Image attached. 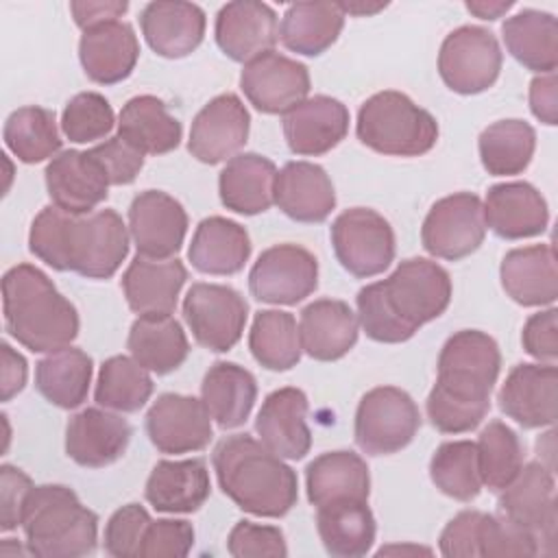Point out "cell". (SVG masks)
I'll list each match as a JSON object with an SVG mask.
<instances>
[{
  "mask_svg": "<svg viewBox=\"0 0 558 558\" xmlns=\"http://www.w3.org/2000/svg\"><path fill=\"white\" fill-rule=\"evenodd\" d=\"M246 316L248 303L231 286L198 281L183 299V318L194 340L214 353H225L238 344Z\"/></svg>",
  "mask_w": 558,
  "mask_h": 558,
  "instance_id": "cell-11",
  "label": "cell"
},
{
  "mask_svg": "<svg viewBox=\"0 0 558 558\" xmlns=\"http://www.w3.org/2000/svg\"><path fill=\"white\" fill-rule=\"evenodd\" d=\"M153 395V379L133 357L111 355L98 371L94 399L100 408L137 412Z\"/></svg>",
  "mask_w": 558,
  "mask_h": 558,
  "instance_id": "cell-46",
  "label": "cell"
},
{
  "mask_svg": "<svg viewBox=\"0 0 558 558\" xmlns=\"http://www.w3.org/2000/svg\"><path fill=\"white\" fill-rule=\"evenodd\" d=\"M105 170L111 185H129L144 168V155L126 144L120 135L105 140L87 150Z\"/></svg>",
  "mask_w": 558,
  "mask_h": 558,
  "instance_id": "cell-54",
  "label": "cell"
},
{
  "mask_svg": "<svg viewBox=\"0 0 558 558\" xmlns=\"http://www.w3.org/2000/svg\"><path fill=\"white\" fill-rule=\"evenodd\" d=\"M316 527L327 554L338 558L366 556L375 543V517L368 501L344 499L316 508Z\"/></svg>",
  "mask_w": 558,
  "mask_h": 558,
  "instance_id": "cell-39",
  "label": "cell"
},
{
  "mask_svg": "<svg viewBox=\"0 0 558 558\" xmlns=\"http://www.w3.org/2000/svg\"><path fill=\"white\" fill-rule=\"evenodd\" d=\"M22 530L28 554L37 558H81L94 554L98 545V514L63 484L31 488Z\"/></svg>",
  "mask_w": 558,
  "mask_h": 558,
  "instance_id": "cell-5",
  "label": "cell"
},
{
  "mask_svg": "<svg viewBox=\"0 0 558 558\" xmlns=\"http://www.w3.org/2000/svg\"><path fill=\"white\" fill-rule=\"evenodd\" d=\"M2 314L9 336L33 353L70 347L78 336L76 307L33 264H17L4 272Z\"/></svg>",
  "mask_w": 558,
  "mask_h": 558,
  "instance_id": "cell-4",
  "label": "cell"
},
{
  "mask_svg": "<svg viewBox=\"0 0 558 558\" xmlns=\"http://www.w3.org/2000/svg\"><path fill=\"white\" fill-rule=\"evenodd\" d=\"M240 87L257 111L288 113L310 94V72L305 63L268 50L244 63Z\"/></svg>",
  "mask_w": 558,
  "mask_h": 558,
  "instance_id": "cell-14",
  "label": "cell"
},
{
  "mask_svg": "<svg viewBox=\"0 0 558 558\" xmlns=\"http://www.w3.org/2000/svg\"><path fill=\"white\" fill-rule=\"evenodd\" d=\"M118 135L142 155H166L179 146L183 126L170 116L161 98L142 94L122 107Z\"/></svg>",
  "mask_w": 558,
  "mask_h": 558,
  "instance_id": "cell-38",
  "label": "cell"
},
{
  "mask_svg": "<svg viewBox=\"0 0 558 558\" xmlns=\"http://www.w3.org/2000/svg\"><path fill=\"white\" fill-rule=\"evenodd\" d=\"M480 517H482L480 510L458 512L440 532V538H438L440 554L449 558H480L477 554Z\"/></svg>",
  "mask_w": 558,
  "mask_h": 558,
  "instance_id": "cell-57",
  "label": "cell"
},
{
  "mask_svg": "<svg viewBox=\"0 0 558 558\" xmlns=\"http://www.w3.org/2000/svg\"><path fill=\"white\" fill-rule=\"evenodd\" d=\"M126 349L140 366L166 375L185 362L190 342L172 314H144L133 320Z\"/></svg>",
  "mask_w": 558,
  "mask_h": 558,
  "instance_id": "cell-36",
  "label": "cell"
},
{
  "mask_svg": "<svg viewBox=\"0 0 558 558\" xmlns=\"http://www.w3.org/2000/svg\"><path fill=\"white\" fill-rule=\"evenodd\" d=\"M275 163L257 153H240L227 161L218 177V194L227 209L255 216L275 203Z\"/></svg>",
  "mask_w": 558,
  "mask_h": 558,
  "instance_id": "cell-33",
  "label": "cell"
},
{
  "mask_svg": "<svg viewBox=\"0 0 558 558\" xmlns=\"http://www.w3.org/2000/svg\"><path fill=\"white\" fill-rule=\"evenodd\" d=\"M307 499L312 506H325L344 499L368 501L371 473L362 456L340 449L314 458L305 469Z\"/></svg>",
  "mask_w": 558,
  "mask_h": 558,
  "instance_id": "cell-35",
  "label": "cell"
},
{
  "mask_svg": "<svg viewBox=\"0 0 558 558\" xmlns=\"http://www.w3.org/2000/svg\"><path fill=\"white\" fill-rule=\"evenodd\" d=\"M558 371L554 364H517L499 388L501 412L525 429L556 423Z\"/></svg>",
  "mask_w": 558,
  "mask_h": 558,
  "instance_id": "cell-18",
  "label": "cell"
},
{
  "mask_svg": "<svg viewBox=\"0 0 558 558\" xmlns=\"http://www.w3.org/2000/svg\"><path fill=\"white\" fill-rule=\"evenodd\" d=\"M329 235L340 266L353 277H375L395 259V231L375 209H344L331 222Z\"/></svg>",
  "mask_w": 558,
  "mask_h": 558,
  "instance_id": "cell-9",
  "label": "cell"
},
{
  "mask_svg": "<svg viewBox=\"0 0 558 558\" xmlns=\"http://www.w3.org/2000/svg\"><path fill=\"white\" fill-rule=\"evenodd\" d=\"M486 227L504 240L541 235L549 222L543 194L527 181H508L488 187L484 203Z\"/></svg>",
  "mask_w": 558,
  "mask_h": 558,
  "instance_id": "cell-27",
  "label": "cell"
},
{
  "mask_svg": "<svg viewBox=\"0 0 558 558\" xmlns=\"http://www.w3.org/2000/svg\"><path fill=\"white\" fill-rule=\"evenodd\" d=\"M13 538H4L2 541V545H0V556H24V554H28V549H24L22 545H15V543H11Z\"/></svg>",
  "mask_w": 558,
  "mask_h": 558,
  "instance_id": "cell-63",
  "label": "cell"
},
{
  "mask_svg": "<svg viewBox=\"0 0 558 558\" xmlns=\"http://www.w3.org/2000/svg\"><path fill=\"white\" fill-rule=\"evenodd\" d=\"M554 471L543 462L521 466L517 477L501 488L499 508L504 517L534 532L541 541H554L556 532V497Z\"/></svg>",
  "mask_w": 558,
  "mask_h": 558,
  "instance_id": "cell-24",
  "label": "cell"
},
{
  "mask_svg": "<svg viewBox=\"0 0 558 558\" xmlns=\"http://www.w3.org/2000/svg\"><path fill=\"white\" fill-rule=\"evenodd\" d=\"M227 551L235 558L257 556H288L283 532L275 525H259L253 521H238L227 538Z\"/></svg>",
  "mask_w": 558,
  "mask_h": 558,
  "instance_id": "cell-53",
  "label": "cell"
},
{
  "mask_svg": "<svg viewBox=\"0 0 558 558\" xmlns=\"http://www.w3.org/2000/svg\"><path fill=\"white\" fill-rule=\"evenodd\" d=\"M355 133L364 146L379 155L418 157L436 146L438 122L410 96L384 89L362 102Z\"/></svg>",
  "mask_w": 558,
  "mask_h": 558,
  "instance_id": "cell-6",
  "label": "cell"
},
{
  "mask_svg": "<svg viewBox=\"0 0 558 558\" xmlns=\"http://www.w3.org/2000/svg\"><path fill=\"white\" fill-rule=\"evenodd\" d=\"M214 35L218 48L231 61L248 63L275 48L279 39L277 13L257 0L227 2L216 15Z\"/></svg>",
  "mask_w": 558,
  "mask_h": 558,
  "instance_id": "cell-19",
  "label": "cell"
},
{
  "mask_svg": "<svg viewBox=\"0 0 558 558\" xmlns=\"http://www.w3.org/2000/svg\"><path fill=\"white\" fill-rule=\"evenodd\" d=\"M129 233L137 255L148 259H170L183 246L187 214L174 196L161 190H146L131 201Z\"/></svg>",
  "mask_w": 558,
  "mask_h": 558,
  "instance_id": "cell-15",
  "label": "cell"
},
{
  "mask_svg": "<svg viewBox=\"0 0 558 558\" xmlns=\"http://www.w3.org/2000/svg\"><path fill=\"white\" fill-rule=\"evenodd\" d=\"M201 399L222 429H233L248 418L257 399V381L235 362H216L203 377Z\"/></svg>",
  "mask_w": 558,
  "mask_h": 558,
  "instance_id": "cell-37",
  "label": "cell"
},
{
  "mask_svg": "<svg viewBox=\"0 0 558 558\" xmlns=\"http://www.w3.org/2000/svg\"><path fill=\"white\" fill-rule=\"evenodd\" d=\"M421 427L414 399L397 386L368 390L355 410V442L368 456H390L405 449Z\"/></svg>",
  "mask_w": 558,
  "mask_h": 558,
  "instance_id": "cell-8",
  "label": "cell"
},
{
  "mask_svg": "<svg viewBox=\"0 0 558 558\" xmlns=\"http://www.w3.org/2000/svg\"><path fill=\"white\" fill-rule=\"evenodd\" d=\"M78 59L87 78L100 85H116L135 70L140 59L137 35L122 20L85 28L78 41Z\"/></svg>",
  "mask_w": 558,
  "mask_h": 558,
  "instance_id": "cell-25",
  "label": "cell"
},
{
  "mask_svg": "<svg viewBox=\"0 0 558 558\" xmlns=\"http://www.w3.org/2000/svg\"><path fill=\"white\" fill-rule=\"evenodd\" d=\"M377 283L386 307L412 336L438 318L451 301L449 272L425 257L401 262L388 279Z\"/></svg>",
  "mask_w": 558,
  "mask_h": 558,
  "instance_id": "cell-7",
  "label": "cell"
},
{
  "mask_svg": "<svg viewBox=\"0 0 558 558\" xmlns=\"http://www.w3.org/2000/svg\"><path fill=\"white\" fill-rule=\"evenodd\" d=\"M92 373L94 362L83 349L63 347L37 362L35 388L48 403L74 410L87 399Z\"/></svg>",
  "mask_w": 558,
  "mask_h": 558,
  "instance_id": "cell-42",
  "label": "cell"
},
{
  "mask_svg": "<svg viewBox=\"0 0 558 558\" xmlns=\"http://www.w3.org/2000/svg\"><path fill=\"white\" fill-rule=\"evenodd\" d=\"M0 353H2V373H0L2 401H11L26 386L28 366H26L24 355L17 353L9 342L0 344Z\"/></svg>",
  "mask_w": 558,
  "mask_h": 558,
  "instance_id": "cell-60",
  "label": "cell"
},
{
  "mask_svg": "<svg viewBox=\"0 0 558 558\" xmlns=\"http://www.w3.org/2000/svg\"><path fill=\"white\" fill-rule=\"evenodd\" d=\"M482 166L493 177L521 174L536 148V133L525 120H499L488 124L477 142Z\"/></svg>",
  "mask_w": 558,
  "mask_h": 558,
  "instance_id": "cell-43",
  "label": "cell"
},
{
  "mask_svg": "<svg viewBox=\"0 0 558 558\" xmlns=\"http://www.w3.org/2000/svg\"><path fill=\"white\" fill-rule=\"evenodd\" d=\"M318 288V259L301 244L266 248L248 272L251 294L270 305H296Z\"/></svg>",
  "mask_w": 558,
  "mask_h": 558,
  "instance_id": "cell-13",
  "label": "cell"
},
{
  "mask_svg": "<svg viewBox=\"0 0 558 558\" xmlns=\"http://www.w3.org/2000/svg\"><path fill=\"white\" fill-rule=\"evenodd\" d=\"M523 349L547 364H554L558 357V312L556 307L532 314L521 331Z\"/></svg>",
  "mask_w": 558,
  "mask_h": 558,
  "instance_id": "cell-56",
  "label": "cell"
},
{
  "mask_svg": "<svg viewBox=\"0 0 558 558\" xmlns=\"http://www.w3.org/2000/svg\"><path fill=\"white\" fill-rule=\"evenodd\" d=\"M514 7V2H466V11L477 15L480 20H497L504 13H508Z\"/></svg>",
  "mask_w": 558,
  "mask_h": 558,
  "instance_id": "cell-61",
  "label": "cell"
},
{
  "mask_svg": "<svg viewBox=\"0 0 558 558\" xmlns=\"http://www.w3.org/2000/svg\"><path fill=\"white\" fill-rule=\"evenodd\" d=\"M499 277L506 294L523 305H551L558 296L556 253L551 244L512 248L504 255Z\"/></svg>",
  "mask_w": 558,
  "mask_h": 558,
  "instance_id": "cell-30",
  "label": "cell"
},
{
  "mask_svg": "<svg viewBox=\"0 0 558 558\" xmlns=\"http://www.w3.org/2000/svg\"><path fill=\"white\" fill-rule=\"evenodd\" d=\"M508 52L527 70L538 74L556 72L558 65V22L547 11L523 9L501 24Z\"/></svg>",
  "mask_w": 558,
  "mask_h": 558,
  "instance_id": "cell-40",
  "label": "cell"
},
{
  "mask_svg": "<svg viewBox=\"0 0 558 558\" xmlns=\"http://www.w3.org/2000/svg\"><path fill=\"white\" fill-rule=\"evenodd\" d=\"M357 327V314L349 303L338 299L312 301L299 318L301 349L318 362L340 360L355 347Z\"/></svg>",
  "mask_w": 558,
  "mask_h": 558,
  "instance_id": "cell-28",
  "label": "cell"
},
{
  "mask_svg": "<svg viewBox=\"0 0 558 558\" xmlns=\"http://www.w3.org/2000/svg\"><path fill=\"white\" fill-rule=\"evenodd\" d=\"M2 137L7 148L24 163H39L61 150L54 111L37 105L15 109L4 122Z\"/></svg>",
  "mask_w": 558,
  "mask_h": 558,
  "instance_id": "cell-45",
  "label": "cell"
},
{
  "mask_svg": "<svg viewBox=\"0 0 558 558\" xmlns=\"http://www.w3.org/2000/svg\"><path fill=\"white\" fill-rule=\"evenodd\" d=\"M28 248L54 270L109 279L129 255V231L113 209L78 216L48 205L31 225Z\"/></svg>",
  "mask_w": 558,
  "mask_h": 558,
  "instance_id": "cell-2",
  "label": "cell"
},
{
  "mask_svg": "<svg viewBox=\"0 0 558 558\" xmlns=\"http://www.w3.org/2000/svg\"><path fill=\"white\" fill-rule=\"evenodd\" d=\"M307 397L301 388L272 390L255 418L259 440L279 458L301 460L310 453L312 432L307 427Z\"/></svg>",
  "mask_w": 558,
  "mask_h": 558,
  "instance_id": "cell-23",
  "label": "cell"
},
{
  "mask_svg": "<svg viewBox=\"0 0 558 558\" xmlns=\"http://www.w3.org/2000/svg\"><path fill=\"white\" fill-rule=\"evenodd\" d=\"M150 521V514L140 504H126L118 508L105 525V551L113 558H140L144 534Z\"/></svg>",
  "mask_w": 558,
  "mask_h": 558,
  "instance_id": "cell-51",
  "label": "cell"
},
{
  "mask_svg": "<svg viewBox=\"0 0 558 558\" xmlns=\"http://www.w3.org/2000/svg\"><path fill=\"white\" fill-rule=\"evenodd\" d=\"M140 26L148 46L159 57L181 59L201 46L207 17L194 2L157 0L142 9Z\"/></svg>",
  "mask_w": 558,
  "mask_h": 558,
  "instance_id": "cell-26",
  "label": "cell"
},
{
  "mask_svg": "<svg viewBox=\"0 0 558 558\" xmlns=\"http://www.w3.org/2000/svg\"><path fill=\"white\" fill-rule=\"evenodd\" d=\"M477 464L482 486L488 490L506 488L523 466L525 447L517 432L501 421H490L477 438Z\"/></svg>",
  "mask_w": 558,
  "mask_h": 558,
  "instance_id": "cell-48",
  "label": "cell"
},
{
  "mask_svg": "<svg viewBox=\"0 0 558 558\" xmlns=\"http://www.w3.org/2000/svg\"><path fill=\"white\" fill-rule=\"evenodd\" d=\"M187 257L198 272L235 275L251 257L248 231L235 220L209 216L198 222Z\"/></svg>",
  "mask_w": 558,
  "mask_h": 558,
  "instance_id": "cell-34",
  "label": "cell"
},
{
  "mask_svg": "<svg viewBox=\"0 0 558 558\" xmlns=\"http://www.w3.org/2000/svg\"><path fill=\"white\" fill-rule=\"evenodd\" d=\"M338 7L342 9V13H351V15H373L377 11H381L386 4H362V2H338Z\"/></svg>",
  "mask_w": 558,
  "mask_h": 558,
  "instance_id": "cell-62",
  "label": "cell"
},
{
  "mask_svg": "<svg viewBox=\"0 0 558 558\" xmlns=\"http://www.w3.org/2000/svg\"><path fill=\"white\" fill-rule=\"evenodd\" d=\"M429 477L436 488L451 499H475L482 490L477 445L473 440L442 442L429 460Z\"/></svg>",
  "mask_w": 558,
  "mask_h": 558,
  "instance_id": "cell-47",
  "label": "cell"
},
{
  "mask_svg": "<svg viewBox=\"0 0 558 558\" xmlns=\"http://www.w3.org/2000/svg\"><path fill=\"white\" fill-rule=\"evenodd\" d=\"M46 190L63 211L92 214L109 194V179L102 166L85 150H61L46 166Z\"/></svg>",
  "mask_w": 558,
  "mask_h": 558,
  "instance_id": "cell-20",
  "label": "cell"
},
{
  "mask_svg": "<svg viewBox=\"0 0 558 558\" xmlns=\"http://www.w3.org/2000/svg\"><path fill=\"white\" fill-rule=\"evenodd\" d=\"M501 48L497 37L482 26L451 31L438 52V74L456 94H480L495 85L501 72Z\"/></svg>",
  "mask_w": 558,
  "mask_h": 558,
  "instance_id": "cell-10",
  "label": "cell"
},
{
  "mask_svg": "<svg viewBox=\"0 0 558 558\" xmlns=\"http://www.w3.org/2000/svg\"><path fill=\"white\" fill-rule=\"evenodd\" d=\"M211 493L209 471L205 460H159L144 488L146 501L157 512H196Z\"/></svg>",
  "mask_w": 558,
  "mask_h": 558,
  "instance_id": "cell-31",
  "label": "cell"
},
{
  "mask_svg": "<svg viewBox=\"0 0 558 558\" xmlns=\"http://www.w3.org/2000/svg\"><path fill=\"white\" fill-rule=\"evenodd\" d=\"M251 116L235 94L211 98L194 118L187 150L203 163H220L235 157L246 144Z\"/></svg>",
  "mask_w": 558,
  "mask_h": 558,
  "instance_id": "cell-17",
  "label": "cell"
},
{
  "mask_svg": "<svg viewBox=\"0 0 558 558\" xmlns=\"http://www.w3.org/2000/svg\"><path fill=\"white\" fill-rule=\"evenodd\" d=\"M344 26V13L338 2H296L281 17V44L305 57H318L336 44Z\"/></svg>",
  "mask_w": 558,
  "mask_h": 558,
  "instance_id": "cell-41",
  "label": "cell"
},
{
  "mask_svg": "<svg viewBox=\"0 0 558 558\" xmlns=\"http://www.w3.org/2000/svg\"><path fill=\"white\" fill-rule=\"evenodd\" d=\"M477 554L480 558L490 556H536L538 536L508 517L486 514L480 517L477 527Z\"/></svg>",
  "mask_w": 558,
  "mask_h": 558,
  "instance_id": "cell-50",
  "label": "cell"
},
{
  "mask_svg": "<svg viewBox=\"0 0 558 558\" xmlns=\"http://www.w3.org/2000/svg\"><path fill=\"white\" fill-rule=\"evenodd\" d=\"M390 551H412V554H429V549L427 547H381L379 551H377V556H384V554H390Z\"/></svg>",
  "mask_w": 558,
  "mask_h": 558,
  "instance_id": "cell-64",
  "label": "cell"
},
{
  "mask_svg": "<svg viewBox=\"0 0 558 558\" xmlns=\"http://www.w3.org/2000/svg\"><path fill=\"white\" fill-rule=\"evenodd\" d=\"M248 349L264 368L290 371L303 351L296 318L281 310L257 312L248 331Z\"/></svg>",
  "mask_w": 558,
  "mask_h": 558,
  "instance_id": "cell-44",
  "label": "cell"
},
{
  "mask_svg": "<svg viewBox=\"0 0 558 558\" xmlns=\"http://www.w3.org/2000/svg\"><path fill=\"white\" fill-rule=\"evenodd\" d=\"M33 488L31 477L13 466L2 464L0 466V530L11 532L17 525H22V512L26 497Z\"/></svg>",
  "mask_w": 558,
  "mask_h": 558,
  "instance_id": "cell-55",
  "label": "cell"
},
{
  "mask_svg": "<svg viewBox=\"0 0 558 558\" xmlns=\"http://www.w3.org/2000/svg\"><path fill=\"white\" fill-rule=\"evenodd\" d=\"M349 133V109L338 98L318 94L283 113V137L294 155L318 157Z\"/></svg>",
  "mask_w": 558,
  "mask_h": 558,
  "instance_id": "cell-21",
  "label": "cell"
},
{
  "mask_svg": "<svg viewBox=\"0 0 558 558\" xmlns=\"http://www.w3.org/2000/svg\"><path fill=\"white\" fill-rule=\"evenodd\" d=\"M275 205L296 222H323L336 207V192L323 166L288 161L275 179Z\"/></svg>",
  "mask_w": 558,
  "mask_h": 558,
  "instance_id": "cell-29",
  "label": "cell"
},
{
  "mask_svg": "<svg viewBox=\"0 0 558 558\" xmlns=\"http://www.w3.org/2000/svg\"><path fill=\"white\" fill-rule=\"evenodd\" d=\"M187 279L181 259H148L137 255L122 275V292L129 307L144 314H172Z\"/></svg>",
  "mask_w": 558,
  "mask_h": 558,
  "instance_id": "cell-32",
  "label": "cell"
},
{
  "mask_svg": "<svg viewBox=\"0 0 558 558\" xmlns=\"http://www.w3.org/2000/svg\"><path fill=\"white\" fill-rule=\"evenodd\" d=\"M194 527L183 519L150 521L144 534L140 558H183L192 551Z\"/></svg>",
  "mask_w": 558,
  "mask_h": 558,
  "instance_id": "cell-52",
  "label": "cell"
},
{
  "mask_svg": "<svg viewBox=\"0 0 558 558\" xmlns=\"http://www.w3.org/2000/svg\"><path fill=\"white\" fill-rule=\"evenodd\" d=\"M116 124L109 100L98 92H81L68 100L61 113L63 135L74 144L102 140Z\"/></svg>",
  "mask_w": 558,
  "mask_h": 558,
  "instance_id": "cell-49",
  "label": "cell"
},
{
  "mask_svg": "<svg viewBox=\"0 0 558 558\" xmlns=\"http://www.w3.org/2000/svg\"><path fill=\"white\" fill-rule=\"evenodd\" d=\"M129 2H120V0H107V2H70V11L72 17L76 22L78 28H92L96 24L102 22H111L118 20L126 13Z\"/></svg>",
  "mask_w": 558,
  "mask_h": 558,
  "instance_id": "cell-59",
  "label": "cell"
},
{
  "mask_svg": "<svg viewBox=\"0 0 558 558\" xmlns=\"http://www.w3.org/2000/svg\"><path fill=\"white\" fill-rule=\"evenodd\" d=\"M211 464L222 493L244 512L279 519L296 506V473L248 434L225 436L214 447Z\"/></svg>",
  "mask_w": 558,
  "mask_h": 558,
  "instance_id": "cell-3",
  "label": "cell"
},
{
  "mask_svg": "<svg viewBox=\"0 0 558 558\" xmlns=\"http://www.w3.org/2000/svg\"><path fill=\"white\" fill-rule=\"evenodd\" d=\"M530 109L532 113L554 126L558 122V83L556 72L541 74L530 83Z\"/></svg>",
  "mask_w": 558,
  "mask_h": 558,
  "instance_id": "cell-58",
  "label": "cell"
},
{
  "mask_svg": "<svg viewBox=\"0 0 558 558\" xmlns=\"http://www.w3.org/2000/svg\"><path fill=\"white\" fill-rule=\"evenodd\" d=\"M486 229L482 198L458 192L432 205L421 227V242L429 255L458 262L480 248Z\"/></svg>",
  "mask_w": 558,
  "mask_h": 558,
  "instance_id": "cell-12",
  "label": "cell"
},
{
  "mask_svg": "<svg viewBox=\"0 0 558 558\" xmlns=\"http://www.w3.org/2000/svg\"><path fill=\"white\" fill-rule=\"evenodd\" d=\"M146 434L161 453H192L209 445L214 429L203 399L163 392L146 412Z\"/></svg>",
  "mask_w": 558,
  "mask_h": 558,
  "instance_id": "cell-16",
  "label": "cell"
},
{
  "mask_svg": "<svg viewBox=\"0 0 558 558\" xmlns=\"http://www.w3.org/2000/svg\"><path fill=\"white\" fill-rule=\"evenodd\" d=\"M501 368L497 342L477 329L456 331L440 349L427 416L442 434L475 429L490 410V392Z\"/></svg>",
  "mask_w": 558,
  "mask_h": 558,
  "instance_id": "cell-1",
  "label": "cell"
},
{
  "mask_svg": "<svg viewBox=\"0 0 558 558\" xmlns=\"http://www.w3.org/2000/svg\"><path fill=\"white\" fill-rule=\"evenodd\" d=\"M133 429L120 414L85 408L65 427V453L81 466L102 469L120 460L131 442Z\"/></svg>",
  "mask_w": 558,
  "mask_h": 558,
  "instance_id": "cell-22",
  "label": "cell"
}]
</instances>
